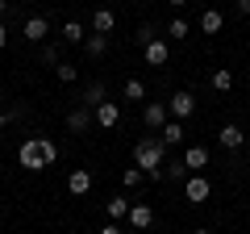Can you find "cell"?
<instances>
[{"instance_id":"obj_30","label":"cell","mask_w":250,"mask_h":234,"mask_svg":"<svg viewBox=\"0 0 250 234\" xmlns=\"http://www.w3.org/2000/svg\"><path fill=\"white\" fill-rule=\"evenodd\" d=\"M96 234H125V230H121V226H117V222H108V226H100Z\"/></svg>"},{"instance_id":"obj_24","label":"cell","mask_w":250,"mask_h":234,"mask_svg":"<svg viewBox=\"0 0 250 234\" xmlns=\"http://www.w3.org/2000/svg\"><path fill=\"white\" fill-rule=\"evenodd\" d=\"M213 88L217 92H229L233 88V71H229V67H217V71H213Z\"/></svg>"},{"instance_id":"obj_8","label":"cell","mask_w":250,"mask_h":234,"mask_svg":"<svg viewBox=\"0 0 250 234\" xmlns=\"http://www.w3.org/2000/svg\"><path fill=\"white\" fill-rule=\"evenodd\" d=\"M217 142H221L225 151H242V142H246V134H242V126H233V121H225V126L217 130Z\"/></svg>"},{"instance_id":"obj_10","label":"cell","mask_w":250,"mask_h":234,"mask_svg":"<svg viewBox=\"0 0 250 234\" xmlns=\"http://www.w3.org/2000/svg\"><path fill=\"white\" fill-rule=\"evenodd\" d=\"M46 34H50V21L46 17H25V42H46Z\"/></svg>"},{"instance_id":"obj_22","label":"cell","mask_w":250,"mask_h":234,"mask_svg":"<svg viewBox=\"0 0 250 234\" xmlns=\"http://www.w3.org/2000/svg\"><path fill=\"white\" fill-rule=\"evenodd\" d=\"M121 184H125V192H134V188H142V184H146L142 167H125V171H121Z\"/></svg>"},{"instance_id":"obj_25","label":"cell","mask_w":250,"mask_h":234,"mask_svg":"<svg viewBox=\"0 0 250 234\" xmlns=\"http://www.w3.org/2000/svg\"><path fill=\"white\" fill-rule=\"evenodd\" d=\"M54 75H59L62 84H75V80H80V67H75V63H59V67H54Z\"/></svg>"},{"instance_id":"obj_27","label":"cell","mask_w":250,"mask_h":234,"mask_svg":"<svg viewBox=\"0 0 250 234\" xmlns=\"http://www.w3.org/2000/svg\"><path fill=\"white\" fill-rule=\"evenodd\" d=\"M167 34H171V38H175V42H179V38H188V34H192V25H188L184 17H175V21H171V25H167Z\"/></svg>"},{"instance_id":"obj_19","label":"cell","mask_w":250,"mask_h":234,"mask_svg":"<svg viewBox=\"0 0 250 234\" xmlns=\"http://www.w3.org/2000/svg\"><path fill=\"white\" fill-rule=\"evenodd\" d=\"M163 176H167V180H179V184H184L192 171L184 167V159H167V163H163Z\"/></svg>"},{"instance_id":"obj_7","label":"cell","mask_w":250,"mask_h":234,"mask_svg":"<svg viewBox=\"0 0 250 234\" xmlns=\"http://www.w3.org/2000/svg\"><path fill=\"white\" fill-rule=\"evenodd\" d=\"M92 117H96L100 130H113L117 121H121V105H117V100H104V105H96V113H92Z\"/></svg>"},{"instance_id":"obj_5","label":"cell","mask_w":250,"mask_h":234,"mask_svg":"<svg viewBox=\"0 0 250 234\" xmlns=\"http://www.w3.org/2000/svg\"><path fill=\"white\" fill-rule=\"evenodd\" d=\"M142 121H146V130H163L171 121V113H167V100H150V105L142 109Z\"/></svg>"},{"instance_id":"obj_3","label":"cell","mask_w":250,"mask_h":234,"mask_svg":"<svg viewBox=\"0 0 250 234\" xmlns=\"http://www.w3.org/2000/svg\"><path fill=\"white\" fill-rule=\"evenodd\" d=\"M184 197L192 201V205H205V201L213 197V184H208L205 176L196 171V176H188V180H184Z\"/></svg>"},{"instance_id":"obj_33","label":"cell","mask_w":250,"mask_h":234,"mask_svg":"<svg viewBox=\"0 0 250 234\" xmlns=\"http://www.w3.org/2000/svg\"><path fill=\"white\" fill-rule=\"evenodd\" d=\"M4 46H9V29L0 25V50H4Z\"/></svg>"},{"instance_id":"obj_36","label":"cell","mask_w":250,"mask_h":234,"mask_svg":"<svg viewBox=\"0 0 250 234\" xmlns=\"http://www.w3.org/2000/svg\"><path fill=\"white\" fill-rule=\"evenodd\" d=\"M192 234H213V230H192Z\"/></svg>"},{"instance_id":"obj_6","label":"cell","mask_w":250,"mask_h":234,"mask_svg":"<svg viewBox=\"0 0 250 234\" xmlns=\"http://www.w3.org/2000/svg\"><path fill=\"white\" fill-rule=\"evenodd\" d=\"M67 192H71V197H88V192H92V171L88 167H75L71 176H67Z\"/></svg>"},{"instance_id":"obj_21","label":"cell","mask_w":250,"mask_h":234,"mask_svg":"<svg viewBox=\"0 0 250 234\" xmlns=\"http://www.w3.org/2000/svg\"><path fill=\"white\" fill-rule=\"evenodd\" d=\"M83 50H88V59H100V54L108 50V38H104V34H92V38H83Z\"/></svg>"},{"instance_id":"obj_11","label":"cell","mask_w":250,"mask_h":234,"mask_svg":"<svg viewBox=\"0 0 250 234\" xmlns=\"http://www.w3.org/2000/svg\"><path fill=\"white\" fill-rule=\"evenodd\" d=\"M142 54H146V63H150V67H163V63H167V59H171V46L163 42V38H154V42L146 46Z\"/></svg>"},{"instance_id":"obj_12","label":"cell","mask_w":250,"mask_h":234,"mask_svg":"<svg viewBox=\"0 0 250 234\" xmlns=\"http://www.w3.org/2000/svg\"><path fill=\"white\" fill-rule=\"evenodd\" d=\"M80 100H83V105L92 109V113H96V105H104V100H108V88H104L100 80H92L88 88H83V96H80Z\"/></svg>"},{"instance_id":"obj_35","label":"cell","mask_w":250,"mask_h":234,"mask_svg":"<svg viewBox=\"0 0 250 234\" xmlns=\"http://www.w3.org/2000/svg\"><path fill=\"white\" fill-rule=\"evenodd\" d=\"M4 13H9V0H0V17H4Z\"/></svg>"},{"instance_id":"obj_16","label":"cell","mask_w":250,"mask_h":234,"mask_svg":"<svg viewBox=\"0 0 250 234\" xmlns=\"http://www.w3.org/2000/svg\"><path fill=\"white\" fill-rule=\"evenodd\" d=\"M104 213H108V222H125V217H129V201H125V197H108L104 201Z\"/></svg>"},{"instance_id":"obj_9","label":"cell","mask_w":250,"mask_h":234,"mask_svg":"<svg viewBox=\"0 0 250 234\" xmlns=\"http://www.w3.org/2000/svg\"><path fill=\"white\" fill-rule=\"evenodd\" d=\"M125 222L134 226V230H150L154 226V209L150 205H129V217H125Z\"/></svg>"},{"instance_id":"obj_14","label":"cell","mask_w":250,"mask_h":234,"mask_svg":"<svg viewBox=\"0 0 250 234\" xmlns=\"http://www.w3.org/2000/svg\"><path fill=\"white\" fill-rule=\"evenodd\" d=\"M88 126H92V109H88V105H80V109H71V113H67V130L83 134Z\"/></svg>"},{"instance_id":"obj_29","label":"cell","mask_w":250,"mask_h":234,"mask_svg":"<svg viewBox=\"0 0 250 234\" xmlns=\"http://www.w3.org/2000/svg\"><path fill=\"white\" fill-rule=\"evenodd\" d=\"M42 63H50V67L62 63V59H59V46H42Z\"/></svg>"},{"instance_id":"obj_32","label":"cell","mask_w":250,"mask_h":234,"mask_svg":"<svg viewBox=\"0 0 250 234\" xmlns=\"http://www.w3.org/2000/svg\"><path fill=\"white\" fill-rule=\"evenodd\" d=\"M9 117H13V113H9V109H0V130L9 126Z\"/></svg>"},{"instance_id":"obj_20","label":"cell","mask_w":250,"mask_h":234,"mask_svg":"<svg viewBox=\"0 0 250 234\" xmlns=\"http://www.w3.org/2000/svg\"><path fill=\"white\" fill-rule=\"evenodd\" d=\"M83 38H88V34H83V25H80V21H62V42L83 46Z\"/></svg>"},{"instance_id":"obj_4","label":"cell","mask_w":250,"mask_h":234,"mask_svg":"<svg viewBox=\"0 0 250 234\" xmlns=\"http://www.w3.org/2000/svg\"><path fill=\"white\" fill-rule=\"evenodd\" d=\"M167 113L175 117V121H188V117L196 113V96H192V92H175V96L167 100Z\"/></svg>"},{"instance_id":"obj_26","label":"cell","mask_w":250,"mask_h":234,"mask_svg":"<svg viewBox=\"0 0 250 234\" xmlns=\"http://www.w3.org/2000/svg\"><path fill=\"white\" fill-rule=\"evenodd\" d=\"M146 96V84L142 80H125V100H142Z\"/></svg>"},{"instance_id":"obj_13","label":"cell","mask_w":250,"mask_h":234,"mask_svg":"<svg viewBox=\"0 0 250 234\" xmlns=\"http://www.w3.org/2000/svg\"><path fill=\"white\" fill-rule=\"evenodd\" d=\"M184 167L196 176L200 167H208V151H205V146H188V151H184Z\"/></svg>"},{"instance_id":"obj_31","label":"cell","mask_w":250,"mask_h":234,"mask_svg":"<svg viewBox=\"0 0 250 234\" xmlns=\"http://www.w3.org/2000/svg\"><path fill=\"white\" fill-rule=\"evenodd\" d=\"M238 13H242V17H250V0H238Z\"/></svg>"},{"instance_id":"obj_23","label":"cell","mask_w":250,"mask_h":234,"mask_svg":"<svg viewBox=\"0 0 250 234\" xmlns=\"http://www.w3.org/2000/svg\"><path fill=\"white\" fill-rule=\"evenodd\" d=\"M38 146H42V159H46V167H50V163H59V142H54V138L38 134Z\"/></svg>"},{"instance_id":"obj_1","label":"cell","mask_w":250,"mask_h":234,"mask_svg":"<svg viewBox=\"0 0 250 234\" xmlns=\"http://www.w3.org/2000/svg\"><path fill=\"white\" fill-rule=\"evenodd\" d=\"M163 163H167V146H163V138H138L134 146V167H142L146 180H163Z\"/></svg>"},{"instance_id":"obj_34","label":"cell","mask_w":250,"mask_h":234,"mask_svg":"<svg viewBox=\"0 0 250 234\" xmlns=\"http://www.w3.org/2000/svg\"><path fill=\"white\" fill-rule=\"evenodd\" d=\"M167 4H171V9H184V4H188V0H167Z\"/></svg>"},{"instance_id":"obj_2","label":"cell","mask_w":250,"mask_h":234,"mask_svg":"<svg viewBox=\"0 0 250 234\" xmlns=\"http://www.w3.org/2000/svg\"><path fill=\"white\" fill-rule=\"evenodd\" d=\"M17 163L25 171H46V159H42V146H38V134L25 138V142L17 146Z\"/></svg>"},{"instance_id":"obj_28","label":"cell","mask_w":250,"mask_h":234,"mask_svg":"<svg viewBox=\"0 0 250 234\" xmlns=\"http://www.w3.org/2000/svg\"><path fill=\"white\" fill-rule=\"evenodd\" d=\"M154 38H159V34H154V25H138V34H134V42H138V46H142V50H146V46H150Z\"/></svg>"},{"instance_id":"obj_18","label":"cell","mask_w":250,"mask_h":234,"mask_svg":"<svg viewBox=\"0 0 250 234\" xmlns=\"http://www.w3.org/2000/svg\"><path fill=\"white\" fill-rule=\"evenodd\" d=\"M159 138H163V146H179L184 142V121H167V126L159 130Z\"/></svg>"},{"instance_id":"obj_17","label":"cell","mask_w":250,"mask_h":234,"mask_svg":"<svg viewBox=\"0 0 250 234\" xmlns=\"http://www.w3.org/2000/svg\"><path fill=\"white\" fill-rule=\"evenodd\" d=\"M221 25H225V17L217 9H205L200 13V34H221Z\"/></svg>"},{"instance_id":"obj_15","label":"cell","mask_w":250,"mask_h":234,"mask_svg":"<svg viewBox=\"0 0 250 234\" xmlns=\"http://www.w3.org/2000/svg\"><path fill=\"white\" fill-rule=\"evenodd\" d=\"M113 25H117V17H113V13H108V9H96V13H92V34H113Z\"/></svg>"}]
</instances>
